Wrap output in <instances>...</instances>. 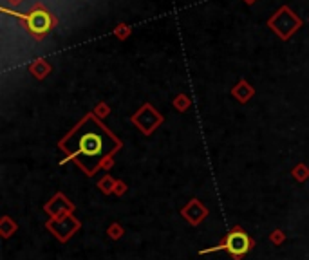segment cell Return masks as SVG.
Returning <instances> with one entry per match:
<instances>
[{
    "label": "cell",
    "instance_id": "obj_22",
    "mask_svg": "<svg viewBox=\"0 0 309 260\" xmlns=\"http://www.w3.org/2000/svg\"><path fill=\"white\" fill-rule=\"evenodd\" d=\"M242 2H244V4H246V6H253V4H255V2H257V0H242Z\"/></svg>",
    "mask_w": 309,
    "mask_h": 260
},
{
    "label": "cell",
    "instance_id": "obj_13",
    "mask_svg": "<svg viewBox=\"0 0 309 260\" xmlns=\"http://www.w3.org/2000/svg\"><path fill=\"white\" fill-rule=\"evenodd\" d=\"M172 107H174L177 112H186L192 107V98L188 94H185V92H179V94L172 100Z\"/></svg>",
    "mask_w": 309,
    "mask_h": 260
},
{
    "label": "cell",
    "instance_id": "obj_18",
    "mask_svg": "<svg viewBox=\"0 0 309 260\" xmlns=\"http://www.w3.org/2000/svg\"><path fill=\"white\" fill-rule=\"evenodd\" d=\"M270 242L273 244V246H282V244L286 242V233H284V230H281V228H275L273 231L270 233Z\"/></svg>",
    "mask_w": 309,
    "mask_h": 260
},
{
    "label": "cell",
    "instance_id": "obj_3",
    "mask_svg": "<svg viewBox=\"0 0 309 260\" xmlns=\"http://www.w3.org/2000/svg\"><path fill=\"white\" fill-rule=\"evenodd\" d=\"M253 248H255V240L242 230V226H233L225 237L221 238V242L217 244V246L201 249L199 255H210V253H217V251H226V253L231 257V260H242Z\"/></svg>",
    "mask_w": 309,
    "mask_h": 260
},
{
    "label": "cell",
    "instance_id": "obj_5",
    "mask_svg": "<svg viewBox=\"0 0 309 260\" xmlns=\"http://www.w3.org/2000/svg\"><path fill=\"white\" fill-rule=\"evenodd\" d=\"M130 123H132L134 127L140 128V132L143 134V136H152V134L156 132L165 123V116L159 114V112L152 107V103L146 101V103H143V105L130 116Z\"/></svg>",
    "mask_w": 309,
    "mask_h": 260
},
{
    "label": "cell",
    "instance_id": "obj_17",
    "mask_svg": "<svg viewBox=\"0 0 309 260\" xmlns=\"http://www.w3.org/2000/svg\"><path fill=\"white\" fill-rule=\"evenodd\" d=\"M107 235L109 238H112V240H119V238L125 235V228L121 226L119 222H112V224L107 228Z\"/></svg>",
    "mask_w": 309,
    "mask_h": 260
},
{
    "label": "cell",
    "instance_id": "obj_15",
    "mask_svg": "<svg viewBox=\"0 0 309 260\" xmlns=\"http://www.w3.org/2000/svg\"><path fill=\"white\" fill-rule=\"evenodd\" d=\"M112 33H114V36H116V38L123 42V40H127V38L130 36V34H132V28H130L129 24L119 22V24H116V28H114Z\"/></svg>",
    "mask_w": 309,
    "mask_h": 260
},
{
    "label": "cell",
    "instance_id": "obj_1",
    "mask_svg": "<svg viewBox=\"0 0 309 260\" xmlns=\"http://www.w3.org/2000/svg\"><path fill=\"white\" fill-rule=\"evenodd\" d=\"M58 148L62 150L65 157L60 165L74 161L85 172V175L92 177L100 170L101 161L109 154H118L123 148V141L111 132L107 125H103L94 112H87L60 141Z\"/></svg>",
    "mask_w": 309,
    "mask_h": 260
},
{
    "label": "cell",
    "instance_id": "obj_7",
    "mask_svg": "<svg viewBox=\"0 0 309 260\" xmlns=\"http://www.w3.org/2000/svg\"><path fill=\"white\" fill-rule=\"evenodd\" d=\"M44 211L49 215V219H63L67 215H73L76 211V204L67 199V195L58 192L51 197L44 206Z\"/></svg>",
    "mask_w": 309,
    "mask_h": 260
},
{
    "label": "cell",
    "instance_id": "obj_2",
    "mask_svg": "<svg viewBox=\"0 0 309 260\" xmlns=\"http://www.w3.org/2000/svg\"><path fill=\"white\" fill-rule=\"evenodd\" d=\"M13 15L20 18L24 29H26L34 40H38V42L47 38V34L56 28V24H58V18L55 17L44 4H40V2H36V4L29 9V13H13Z\"/></svg>",
    "mask_w": 309,
    "mask_h": 260
},
{
    "label": "cell",
    "instance_id": "obj_12",
    "mask_svg": "<svg viewBox=\"0 0 309 260\" xmlns=\"http://www.w3.org/2000/svg\"><path fill=\"white\" fill-rule=\"evenodd\" d=\"M116 181H118V179H114L111 173H105V175H103V177L98 181V188H100V192L103 195H111V194H114Z\"/></svg>",
    "mask_w": 309,
    "mask_h": 260
},
{
    "label": "cell",
    "instance_id": "obj_6",
    "mask_svg": "<svg viewBox=\"0 0 309 260\" xmlns=\"http://www.w3.org/2000/svg\"><path fill=\"white\" fill-rule=\"evenodd\" d=\"M80 228H82V222H80V219L74 217V213L63 217V219H49L45 222V230L51 231V235L58 238V242L62 244H65L74 233L80 231Z\"/></svg>",
    "mask_w": 309,
    "mask_h": 260
},
{
    "label": "cell",
    "instance_id": "obj_9",
    "mask_svg": "<svg viewBox=\"0 0 309 260\" xmlns=\"http://www.w3.org/2000/svg\"><path fill=\"white\" fill-rule=\"evenodd\" d=\"M231 96L235 98L239 103H248V101L252 100L253 96H255V87H253L252 83L248 82V80H239L237 85L231 89Z\"/></svg>",
    "mask_w": 309,
    "mask_h": 260
},
{
    "label": "cell",
    "instance_id": "obj_10",
    "mask_svg": "<svg viewBox=\"0 0 309 260\" xmlns=\"http://www.w3.org/2000/svg\"><path fill=\"white\" fill-rule=\"evenodd\" d=\"M29 72L33 74L36 80H45L53 72V67L47 60L44 58H34L31 63H29Z\"/></svg>",
    "mask_w": 309,
    "mask_h": 260
},
{
    "label": "cell",
    "instance_id": "obj_20",
    "mask_svg": "<svg viewBox=\"0 0 309 260\" xmlns=\"http://www.w3.org/2000/svg\"><path fill=\"white\" fill-rule=\"evenodd\" d=\"M127 190H129L127 183L121 181V179H118V181H116V186H114V195H116V197H123V195L127 194Z\"/></svg>",
    "mask_w": 309,
    "mask_h": 260
},
{
    "label": "cell",
    "instance_id": "obj_16",
    "mask_svg": "<svg viewBox=\"0 0 309 260\" xmlns=\"http://www.w3.org/2000/svg\"><path fill=\"white\" fill-rule=\"evenodd\" d=\"M111 111H112V109H111V105H109L107 101H98V103L94 105V109H92V112H94V116H96V117H100L101 121H103L105 117L111 116Z\"/></svg>",
    "mask_w": 309,
    "mask_h": 260
},
{
    "label": "cell",
    "instance_id": "obj_21",
    "mask_svg": "<svg viewBox=\"0 0 309 260\" xmlns=\"http://www.w3.org/2000/svg\"><path fill=\"white\" fill-rule=\"evenodd\" d=\"M7 2H9L11 6H18V4H22L24 0H7Z\"/></svg>",
    "mask_w": 309,
    "mask_h": 260
},
{
    "label": "cell",
    "instance_id": "obj_11",
    "mask_svg": "<svg viewBox=\"0 0 309 260\" xmlns=\"http://www.w3.org/2000/svg\"><path fill=\"white\" fill-rule=\"evenodd\" d=\"M17 231H18V224L13 221L11 217L4 215L2 219H0V237L9 238V237H13Z\"/></svg>",
    "mask_w": 309,
    "mask_h": 260
},
{
    "label": "cell",
    "instance_id": "obj_14",
    "mask_svg": "<svg viewBox=\"0 0 309 260\" xmlns=\"http://www.w3.org/2000/svg\"><path fill=\"white\" fill-rule=\"evenodd\" d=\"M291 175L295 177V181H298V183H304V181H308V179H309V168H308V165H304V163H298V165H295V168L291 170Z\"/></svg>",
    "mask_w": 309,
    "mask_h": 260
},
{
    "label": "cell",
    "instance_id": "obj_8",
    "mask_svg": "<svg viewBox=\"0 0 309 260\" xmlns=\"http://www.w3.org/2000/svg\"><path fill=\"white\" fill-rule=\"evenodd\" d=\"M208 215H210V210L202 204L197 197L190 199L185 206H183V208H181V217H183V219H185V221L194 228L199 226V224H201V222L204 221Z\"/></svg>",
    "mask_w": 309,
    "mask_h": 260
},
{
    "label": "cell",
    "instance_id": "obj_19",
    "mask_svg": "<svg viewBox=\"0 0 309 260\" xmlns=\"http://www.w3.org/2000/svg\"><path fill=\"white\" fill-rule=\"evenodd\" d=\"M116 154H109L105 159L101 161V165H100V170H105V172H109V170H112V166H114V163H116Z\"/></svg>",
    "mask_w": 309,
    "mask_h": 260
},
{
    "label": "cell",
    "instance_id": "obj_4",
    "mask_svg": "<svg viewBox=\"0 0 309 260\" xmlns=\"http://www.w3.org/2000/svg\"><path fill=\"white\" fill-rule=\"evenodd\" d=\"M266 24L282 42H287L298 29L302 28V18L298 17L289 6H281L268 18Z\"/></svg>",
    "mask_w": 309,
    "mask_h": 260
}]
</instances>
